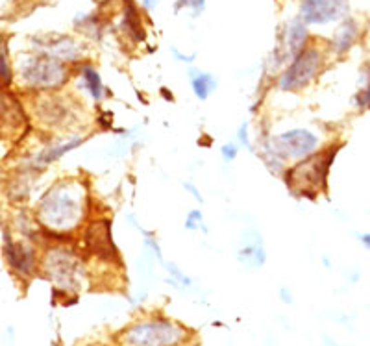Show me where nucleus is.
Returning a JSON list of instances; mask_svg holds the SVG:
<instances>
[{"label":"nucleus","instance_id":"10","mask_svg":"<svg viewBox=\"0 0 370 346\" xmlns=\"http://www.w3.org/2000/svg\"><path fill=\"white\" fill-rule=\"evenodd\" d=\"M348 0H302L300 2V19L306 24L337 23L347 17Z\"/></svg>","mask_w":370,"mask_h":346},{"label":"nucleus","instance_id":"27","mask_svg":"<svg viewBox=\"0 0 370 346\" xmlns=\"http://www.w3.org/2000/svg\"><path fill=\"white\" fill-rule=\"evenodd\" d=\"M171 54L172 58L176 61H180V63H193L194 60H196V54H182L180 50H178L176 47H171Z\"/></svg>","mask_w":370,"mask_h":346},{"label":"nucleus","instance_id":"28","mask_svg":"<svg viewBox=\"0 0 370 346\" xmlns=\"http://www.w3.org/2000/svg\"><path fill=\"white\" fill-rule=\"evenodd\" d=\"M183 189H185V191H187L189 195L196 200V202L204 204V197H202V193H200V189L196 187V185L191 184V182H185V184H183Z\"/></svg>","mask_w":370,"mask_h":346},{"label":"nucleus","instance_id":"9","mask_svg":"<svg viewBox=\"0 0 370 346\" xmlns=\"http://www.w3.org/2000/svg\"><path fill=\"white\" fill-rule=\"evenodd\" d=\"M4 257L15 278L21 281H30L39 274L41 256L36 248V243L30 239H13L12 233H4Z\"/></svg>","mask_w":370,"mask_h":346},{"label":"nucleus","instance_id":"12","mask_svg":"<svg viewBox=\"0 0 370 346\" xmlns=\"http://www.w3.org/2000/svg\"><path fill=\"white\" fill-rule=\"evenodd\" d=\"M235 257L243 269L259 270L267 263V248H265L263 235L258 230H245L239 239L235 250Z\"/></svg>","mask_w":370,"mask_h":346},{"label":"nucleus","instance_id":"24","mask_svg":"<svg viewBox=\"0 0 370 346\" xmlns=\"http://www.w3.org/2000/svg\"><path fill=\"white\" fill-rule=\"evenodd\" d=\"M235 139H237V144L241 149H247L248 152H256V143L250 138V128H248V122H241V126L235 131Z\"/></svg>","mask_w":370,"mask_h":346},{"label":"nucleus","instance_id":"1","mask_svg":"<svg viewBox=\"0 0 370 346\" xmlns=\"http://www.w3.org/2000/svg\"><path fill=\"white\" fill-rule=\"evenodd\" d=\"M89 191L82 180H59L36 206V222L48 239H69L89 221Z\"/></svg>","mask_w":370,"mask_h":346},{"label":"nucleus","instance_id":"7","mask_svg":"<svg viewBox=\"0 0 370 346\" xmlns=\"http://www.w3.org/2000/svg\"><path fill=\"white\" fill-rule=\"evenodd\" d=\"M82 252H85L89 257H93L100 263L121 261V254L117 250V245L113 241L112 221L107 217H96L89 219L82 228Z\"/></svg>","mask_w":370,"mask_h":346},{"label":"nucleus","instance_id":"19","mask_svg":"<svg viewBox=\"0 0 370 346\" xmlns=\"http://www.w3.org/2000/svg\"><path fill=\"white\" fill-rule=\"evenodd\" d=\"M358 36L359 24L353 19H345L341 26L333 34V37H331V50L335 54L342 56L353 47V43L358 41Z\"/></svg>","mask_w":370,"mask_h":346},{"label":"nucleus","instance_id":"15","mask_svg":"<svg viewBox=\"0 0 370 346\" xmlns=\"http://www.w3.org/2000/svg\"><path fill=\"white\" fill-rule=\"evenodd\" d=\"M37 115L43 125L52 126V128H67L76 120V113L69 106V102L59 100L58 96H47L39 104Z\"/></svg>","mask_w":370,"mask_h":346},{"label":"nucleus","instance_id":"21","mask_svg":"<svg viewBox=\"0 0 370 346\" xmlns=\"http://www.w3.org/2000/svg\"><path fill=\"white\" fill-rule=\"evenodd\" d=\"M13 82V69L6 52V43L0 39V87H10Z\"/></svg>","mask_w":370,"mask_h":346},{"label":"nucleus","instance_id":"29","mask_svg":"<svg viewBox=\"0 0 370 346\" xmlns=\"http://www.w3.org/2000/svg\"><path fill=\"white\" fill-rule=\"evenodd\" d=\"M356 237H358L359 243H361V245L370 252V233H358Z\"/></svg>","mask_w":370,"mask_h":346},{"label":"nucleus","instance_id":"25","mask_svg":"<svg viewBox=\"0 0 370 346\" xmlns=\"http://www.w3.org/2000/svg\"><path fill=\"white\" fill-rule=\"evenodd\" d=\"M239 150L241 147L237 144V141H228V143H224L220 147V158H223V162L228 165V163H234L237 160V155H239Z\"/></svg>","mask_w":370,"mask_h":346},{"label":"nucleus","instance_id":"20","mask_svg":"<svg viewBox=\"0 0 370 346\" xmlns=\"http://www.w3.org/2000/svg\"><path fill=\"white\" fill-rule=\"evenodd\" d=\"M353 104L358 109H370V61L363 69V80H361V87L353 95Z\"/></svg>","mask_w":370,"mask_h":346},{"label":"nucleus","instance_id":"17","mask_svg":"<svg viewBox=\"0 0 370 346\" xmlns=\"http://www.w3.org/2000/svg\"><path fill=\"white\" fill-rule=\"evenodd\" d=\"M189 76V85H191V91L193 95L198 98V100H207L212 93H215L218 87L217 78L213 76L212 72H206L198 69V67H189L187 69Z\"/></svg>","mask_w":370,"mask_h":346},{"label":"nucleus","instance_id":"31","mask_svg":"<svg viewBox=\"0 0 370 346\" xmlns=\"http://www.w3.org/2000/svg\"><path fill=\"white\" fill-rule=\"evenodd\" d=\"M322 346H345V345H339L333 337H329L328 334H322Z\"/></svg>","mask_w":370,"mask_h":346},{"label":"nucleus","instance_id":"14","mask_svg":"<svg viewBox=\"0 0 370 346\" xmlns=\"http://www.w3.org/2000/svg\"><path fill=\"white\" fill-rule=\"evenodd\" d=\"M85 138L83 136H71V138L61 139V141H52V143H48L47 147L43 150H39L37 154H34L28 160V167L32 173H39L48 165H52L58 160H61L65 154H69L78 147H82Z\"/></svg>","mask_w":370,"mask_h":346},{"label":"nucleus","instance_id":"18","mask_svg":"<svg viewBox=\"0 0 370 346\" xmlns=\"http://www.w3.org/2000/svg\"><path fill=\"white\" fill-rule=\"evenodd\" d=\"M123 30L128 36V39L136 43L145 41V37H147V32L143 28L141 12H139V8L136 6L134 0H124Z\"/></svg>","mask_w":370,"mask_h":346},{"label":"nucleus","instance_id":"32","mask_svg":"<svg viewBox=\"0 0 370 346\" xmlns=\"http://www.w3.org/2000/svg\"><path fill=\"white\" fill-rule=\"evenodd\" d=\"M322 265L326 267V269H331V265H329L328 257H322Z\"/></svg>","mask_w":370,"mask_h":346},{"label":"nucleus","instance_id":"5","mask_svg":"<svg viewBox=\"0 0 370 346\" xmlns=\"http://www.w3.org/2000/svg\"><path fill=\"white\" fill-rule=\"evenodd\" d=\"M17 72L21 85L36 93L59 91L71 78V69L67 63L45 52H30L21 56Z\"/></svg>","mask_w":370,"mask_h":346},{"label":"nucleus","instance_id":"11","mask_svg":"<svg viewBox=\"0 0 370 346\" xmlns=\"http://www.w3.org/2000/svg\"><path fill=\"white\" fill-rule=\"evenodd\" d=\"M307 45H309L307 24L302 19H293L291 23L285 24L282 36H280V47L274 52V56L278 58V63L293 61Z\"/></svg>","mask_w":370,"mask_h":346},{"label":"nucleus","instance_id":"4","mask_svg":"<svg viewBox=\"0 0 370 346\" xmlns=\"http://www.w3.org/2000/svg\"><path fill=\"white\" fill-rule=\"evenodd\" d=\"M341 150V144L324 147L313 155L289 165L283 182L287 185L289 193L296 198L317 200L322 193L328 191V178L335 158Z\"/></svg>","mask_w":370,"mask_h":346},{"label":"nucleus","instance_id":"16","mask_svg":"<svg viewBox=\"0 0 370 346\" xmlns=\"http://www.w3.org/2000/svg\"><path fill=\"white\" fill-rule=\"evenodd\" d=\"M76 74H78V85L80 89H83L88 93L94 102H102L106 98L107 89L104 82H102V76L100 72L96 71V67L89 61H80L76 65Z\"/></svg>","mask_w":370,"mask_h":346},{"label":"nucleus","instance_id":"3","mask_svg":"<svg viewBox=\"0 0 370 346\" xmlns=\"http://www.w3.org/2000/svg\"><path fill=\"white\" fill-rule=\"evenodd\" d=\"M194 332L183 323L154 311L134 318L113 337L115 346H189Z\"/></svg>","mask_w":370,"mask_h":346},{"label":"nucleus","instance_id":"30","mask_svg":"<svg viewBox=\"0 0 370 346\" xmlns=\"http://www.w3.org/2000/svg\"><path fill=\"white\" fill-rule=\"evenodd\" d=\"M159 2H161V0H141L143 8H145L147 12H152V10H156V8L159 6Z\"/></svg>","mask_w":370,"mask_h":346},{"label":"nucleus","instance_id":"6","mask_svg":"<svg viewBox=\"0 0 370 346\" xmlns=\"http://www.w3.org/2000/svg\"><path fill=\"white\" fill-rule=\"evenodd\" d=\"M324 69V52L317 45L309 43L276 78V87L285 93L306 89Z\"/></svg>","mask_w":370,"mask_h":346},{"label":"nucleus","instance_id":"13","mask_svg":"<svg viewBox=\"0 0 370 346\" xmlns=\"http://www.w3.org/2000/svg\"><path fill=\"white\" fill-rule=\"evenodd\" d=\"M37 45V52L52 56L63 63H80L83 58V45L69 36H48L45 39H34Z\"/></svg>","mask_w":370,"mask_h":346},{"label":"nucleus","instance_id":"23","mask_svg":"<svg viewBox=\"0 0 370 346\" xmlns=\"http://www.w3.org/2000/svg\"><path fill=\"white\" fill-rule=\"evenodd\" d=\"M182 10H187L191 17H200L206 10V0H176L174 2V12L180 13Z\"/></svg>","mask_w":370,"mask_h":346},{"label":"nucleus","instance_id":"2","mask_svg":"<svg viewBox=\"0 0 370 346\" xmlns=\"http://www.w3.org/2000/svg\"><path fill=\"white\" fill-rule=\"evenodd\" d=\"M39 274L54 285V299L63 300V305L76 304L89 283L88 257L74 246L56 243L43 252Z\"/></svg>","mask_w":370,"mask_h":346},{"label":"nucleus","instance_id":"22","mask_svg":"<svg viewBox=\"0 0 370 346\" xmlns=\"http://www.w3.org/2000/svg\"><path fill=\"white\" fill-rule=\"evenodd\" d=\"M183 228L187 230V232H202L207 235V226H206V221H204V213H202V209L200 208H194L191 209L187 213V217H185V222H183Z\"/></svg>","mask_w":370,"mask_h":346},{"label":"nucleus","instance_id":"8","mask_svg":"<svg viewBox=\"0 0 370 346\" xmlns=\"http://www.w3.org/2000/svg\"><path fill=\"white\" fill-rule=\"evenodd\" d=\"M271 143L283 162L293 165L320 150V138L309 128H291L271 136Z\"/></svg>","mask_w":370,"mask_h":346},{"label":"nucleus","instance_id":"26","mask_svg":"<svg viewBox=\"0 0 370 346\" xmlns=\"http://www.w3.org/2000/svg\"><path fill=\"white\" fill-rule=\"evenodd\" d=\"M278 299H280V302H282L283 305H293L294 304L293 291H291V289L285 285L278 289Z\"/></svg>","mask_w":370,"mask_h":346}]
</instances>
